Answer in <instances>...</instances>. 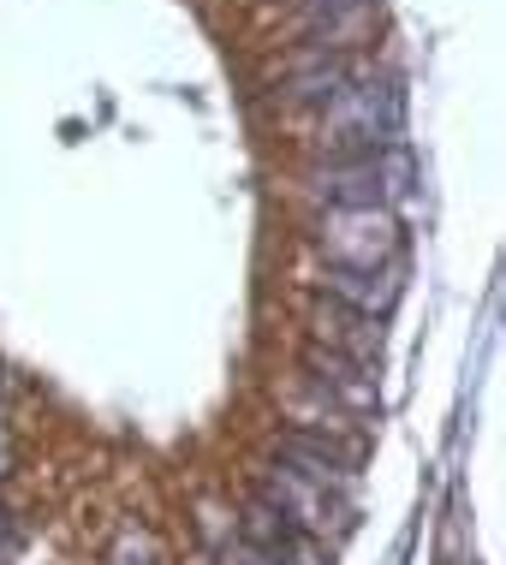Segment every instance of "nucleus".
Instances as JSON below:
<instances>
[{
  "label": "nucleus",
  "instance_id": "nucleus-1",
  "mask_svg": "<svg viewBox=\"0 0 506 565\" xmlns=\"http://www.w3.org/2000/svg\"><path fill=\"white\" fill-rule=\"evenodd\" d=\"M393 131H400V96L388 78H346L321 108V143L334 149V161L393 149Z\"/></svg>",
  "mask_w": 506,
  "mask_h": 565
},
{
  "label": "nucleus",
  "instance_id": "nucleus-2",
  "mask_svg": "<svg viewBox=\"0 0 506 565\" xmlns=\"http://www.w3.org/2000/svg\"><path fill=\"white\" fill-rule=\"evenodd\" d=\"M310 191L334 209H388L411 196V161L400 149H376V156H346L310 173Z\"/></svg>",
  "mask_w": 506,
  "mask_h": 565
},
{
  "label": "nucleus",
  "instance_id": "nucleus-3",
  "mask_svg": "<svg viewBox=\"0 0 506 565\" xmlns=\"http://www.w3.org/2000/svg\"><path fill=\"white\" fill-rule=\"evenodd\" d=\"M316 238H321L328 268H393L400 221L388 209H328Z\"/></svg>",
  "mask_w": 506,
  "mask_h": 565
},
{
  "label": "nucleus",
  "instance_id": "nucleus-4",
  "mask_svg": "<svg viewBox=\"0 0 506 565\" xmlns=\"http://www.w3.org/2000/svg\"><path fill=\"white\" fill-rule=\"evenodd\" d=\"M263 507H274L293 530H304V536L328 530V524H334V512H340V507L328 500V482L304 477V470H293V465L268 470V482H263Z\"/></svg>",
  "mask_w": 506,
  "mask_h": 565
},
{
  "label": "nucleus",
  "instance_id": "nucleus-5",
  "mask_svg": "<svg viewBox=\"0 0 506 565\" xmlns=\"http://www.w3.org/2000/svg\"><path fill=\"white\" fill-rule=\"evenodd\" d=\"M321 286L334 292V303L351 316H388L393 298H400V268H328Z\"/></svg>",
  "mask_w": 506,
  "mask_h": 565
},
{
  "label": "nucleus",
  "instance_id": "nucleus-6",
  "mask_svg": "<svg viewBox=\"0 0 506 565\" xmlns=\"http://www.w3.org/2000/svg\"><path fill=\"white\" fill-rule=\"evenodd\" d=\"M304 370H316L321 387H334V399L351 405V411H370L376 405V381L363 363H351V358H321V351H304Z\"/></svg>",
  "mask_w": 506,
  "mask_h": 565
},
{
  "label": "nucleus",
  "instance_id": "nucleus-7",
  "mask_svg": "<svg viewBox=\"0 0 506 565\" xmlns=\"http://www.w3.org/2000/svg\"><path fill=\"white\" fill-rule=\"evenodd\" d=\"M346 78H351V72H346V60H321L316 72H304V78L293 84V102H328V96H334V89H340Z\"/></svg>",
  "mask_w": 506,
  "mask_h": 565
},
{
  "label": "nucleus",
  "instance_id": "nucleus-8",
  "mask_svg": "<svg viewBox=\"0 0 506 565\" xmlns=\"http://www.w3.org/2000/svg\"><path fill=\"white\" fill-rule=\"evenodd\" d=\"M114 565H161L156 536H149V530H126V536H119V547H114Z\"/></svg>",
  "mask_w": 506,
  "mask_h": 565
},
{
  "label": "nucleus",
  "instance_id": "nucleus-9",
  "mask_svg": "<svg viewBox=\"0 0 506 565\" xmlns=\"http://www.w3.org/2000/svg\"><path fill=\"white\" fill-rule=\"evenodd\" d=\"M233 565H268V559H263V554H251V547H244V554H239Z\"/></svg>",
  "mask_w": 506,
  "mask_h": 565
}]
</instances>
